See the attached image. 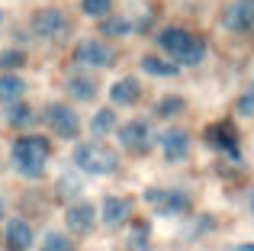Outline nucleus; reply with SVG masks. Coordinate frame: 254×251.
<instances>
[{
  "label": "nucleus",
  "mask_w": 254,
  "mask_h": 251,
  "mask_svg": "<svg viewBox=\"0 0 254 251\" xmlns=\"http://www.w3.org/2000/svg\"><path fill=\"white\" fill-rule=\"evenodd\" d=\"M68 94L74 97V100L87 103V100H93V94H97V81H93L90 74H74L68 81Z\"/></svg>",
  "instance_id": "2eb2a0df"
},
{
  "label": "nucleus",
  "mask_w": 254,
  "mask_h": 251,
  "mask_svg": "<svg viewBox=\"0 0 254 251\" xmlns=\"http://www.w3.org/2000/svg\"><path fill=\"white\" fill-rule=\"evenodd\" d=\"M254 23V0H232L222 13V26L229 32H242Z\"/></svg>",
  "instance_id": "0eeeda50"
},
{
  "label": "nucleus",
  "mask_w": 254,
  "mask_h": 251,
  "mask_svg": "<svg viewBox=\"0 0 254 251\" xmlns=\"http://www.w3.org/2000/svg\"><path fill=\"white\" fill-rule=\"evenodd\" d=\"M23 62H26L23 52H3L0 55V68H23Z\"/></svg>",
  "instance_id": "4be33fe9"
},
{
  "label": "nucleus",
  "mask_w": 254,
  "mask_h": 251,
  "mask_svg": "<svg viewBox=\"0 0 254 251\" xmlns=\"http://www.w3.org/2000/svg\"><path fill=\"white\" fill-rule=\"evenodd\" d=\"M49 151H52V145H49V138H42V135L19 138V142L13 145V161H16L19 174H26V177H42Z\"/></svg>",
  "instance_id": "f257e3e1"
},
{
  "label": "nucleus",
  "mask_w": 254,
  "mask_h": 251,
  "mask_svg": "<svg viewBox=\"0 0 254 251\" xmlns=\"http://www.w3.org/2000/svg\"><path fill=\"white\" fill-rule=\"evenodd\" d=\"M6 120H10V126H26V123H32V110L26 107L23 100H19V103H10V110H6Z\"/></svg>",
  "instance_id": "a211bd4d"
},
{
  "label": "nucleus",
  "mask_w": 254,
  "mask_h": 251,
  "mask_svg": "<svg viewBox=\"0 0 254 251\" xmlns=\"http://www.w3.org/2000/svg\"><path fill=\"white\" fill-rule=\"evenodd\" d=\"M119 142L126 145L129 151H145L151 145V126L142 123V120H132L119 129Z\"/></svg>",
  "instance_id": "6e6552de"
},
{
  "label": "nucleus",
  "mask_w": 254,
  "mask_h": 251,
  "mask_svg": "<svg viewBox=\"0 0 254 251\" xmlns=\"http://www.w3.org/2000/svg\"><path fill=\"white\" fill-rule=\"evenodd\" d=\"M0 16H3V13H0Z\"/></svg>",
  "instance_id": "bb28decb"
},
{
  "label": "nucleus",
  "mask_w": 254,
  "mask_h": 251,
  "mask_svg": "<svg viewBox=\"0 0 254 251\" xmlns=\"http://www.w3.org/2000/svg\"><path fill=\"white\" fill-rule=\"evenodd\" d=\"M158 145H161L164 158H171V161H180V158L190 151V135H187L184 129H168V132H161Z\"/></svg>",
  "instance_id": "9d476101"
},
{
  "label": "nucleus",
  "mask_w": 254,
  "mask_h": 251,
  "mask_svg": "<svg viewBox=\"0 0 254 251\" xmlns=\"http://www.w3.org/2000/svg\"><path fill=\"white\" fill-rule=\"evenodd\" d=\"M158 42H161L164 52H171V55L177 58V62H184V64H196L199 58H203V52H206V45L199 42V39H193L190 32L177 29V26H168V29H161Z\"/></svg>",
  "instance_id": "f03ea898"
},
{
  "label": "nucleus",
  "mask_w": 254,
  "mask_h": 251,
  "mask_svg": "<svg viewBox=\"0 0 254 251\" xmlns=\"http://www.w3.org/2000/svg\"><path fill=\"white\" fill-rule=\"evenodd\" d=\"M90 129L97 132V135H103V132H113L116 129V113L113 110H97V116H93V123H90Z\"/></svg>",
  "instance_id": "f3484780"
},
{
  "label": "nucleus",
  "mask_w": 254,
  "mask_h": 251,
  "mask_svg": "<svg viewBox=\"0 0 254 251\" xmlns=\"http://www.w3.org/2000/svg\"><path fill=\"white\" fill-rule=\"evenodd\" d=\"M132 213V203L126 196H106L103 200V222L106 226H119L126 222V216Z\"/></svg>",
  "instance_id": "f8f14e48"
},
{
  "label": "nucleus",
  "mask_w": 254,
  "mask_h": 251,
  "mask_svg": "<svg viewBox=\"0 0 254 251\" xmlns=\"http://www.w3.org/2000/svg\"><path fill=\"white\" fill-rule=\"evenodd\" d=\"M81 10L87 16H106L110 13V0H81Z\"/></svg>",
  "instance_id": "aec40b11"
},
{
  "label": "nucleus",
  "mask_w": 254,
  "mask_h": 251,
  "mask_svg": "<svg viewBox=\"0 0 254 251\" xmlns=\"http://www.w3.org/2000/svg\"><path fill=\"white\" fill-rule=\"evenodd\" d=\"M93 219H97V209H93L87 200L71 203L68 213H64V222H68L71 232H90V229H93Z\"/></svg>",
  "instance_id": "1a4fd4ad"
},
{
  "label": "nucleus",
  "mask_w": 254,
  "mask_h": 251,
  "mask_svg": "<svg viewBox=\"0 0 254 251\" xmlns=\"http://www.w3.org/2000/svg\"><path fill=\"white\" fill-rule=\"evenodd\" d=\"M74 58L87 68H103V64L113 62V49L106 42H97V39H84V42H77Z\"/></svg>",
  "instance_id": "39448f33"
},
{
  "label": "nucleus",
  "mask_w": 254,
  "mask_h": 251,
  "mask_svg": "<svg viewBox=\"0 0 254 251\" xmlns=\"http://www.w3.org/2000/svg\"><path fill=\"white\" fill-rule=\"evenodd\" d=\"M74 164L87 174H113L116 171V155L106 151L103 145H93V142H81L74 148Z\"/></svg>",
  "instance_id": "7ed1b4c3"
},
{
  "label": "nucleus",
  "mask_w": 254,
  "mask_h": 251,
  "mask_svg": "<svg viewBox=\"0 0 254 251\" xmlns=\"http://www.w3.org/2000/svg\"><path fill=\"white\" fill-rule=\"evenodd\" d=\"M251 213H254V196H251Z\"/></svg>",
  "instance_id": "a878e982"
},
{
  "label": "nucleus",
  "mask_w": 254,
  "mask_h": 251,
  "mask_svg": "<svg viewBox=\"0 0 254 251\" xmlns=\"http://www.w3.org/2000/svg\"><path fill=\"white\" fill-rule=\"evenodd\" d=\"M45 123H49L52 129H55V135H62V138L77 135V126H81L77 113L71 107H64V103H52V107L45 110Z\"/></svg>",
  "instance_id": "20e7f679"
},
{
  "label": "nucleus",
  "mask_w": 254,
  "mask_h": 251,
  "mask_svg": "<svg viewBox=\"0 0 254 251\" xmlns=\"http://www.w3.org/2000/svg\"><path fill=\"white\" fill-rule=\"evenodd\" d=\"M235 110H238L242 116H254V87H251V90H245V94L238 97Z\"/></svg>",
  "instance_id": "412c9836"
},
{
  "label": "nucleus",
  "mask_w": 254,
  "mask_h": 251,
  "mask_svg": "<svg viewBox=\"0 0 254 251\" xmlns=\"http://www.w3.org/2000/svg\"><path fill=\"white\" fill-rule=\"evenodd\" d=\"M3 209H6V203H3V196H0V216H3Z\"/></svg>",
  "instance_id": "393cba45"
},
{
  "label": "nucleus",
  "mask_w": 254,
  "mask_h": 251,
  "mask_svg": "<svg viewBox=\"0 0 254 251\" xmlns=\"http://www.w3.org/2000/svg\"><path fill=\"white\" fill-rule=\"evenodd\" d=\"M32 29L42 39H58V36L68 32V19H64L62 10H39L36 16H32Z\"/></svg>",
  "instance_id": "423d86ee"
},
{
  "label": "nucleus",
  "mask_w": 254,
  "mask_h": 251,
  "mask_svg": "<svg viewBox=\"0 0 254 251\" xmlns=\"http://www.w3.org/2000/svg\"><path fill=\"white\" fill-rule=\"evenodd\" d=\"M142 68L148 71V74H155V77H174L177 74V68H174L171 62H164V58H158V55H145Z\"/></svg>",
  "instance_id": "dca6fc26"
},
{
  "label": "nucleus",
  "mask_w": 254,
  "mask_h": 251,
  "mask_svg": "<svg viewBox=\"0 0 254 251\" xmlns=\"http://www.w3.org/2000/svg\"><path fill=\"white\" fill-rule=\"evenodd\" d=\"M42 251H74V245H71L68 235L49 232V235H45V242H42Z\"/></svg>",
  "instance_id": "6ab92c4d"
},
{
  "label": "nucleus",
  "mask_w": 254,
  "mask_h": 251,
  "mask_svg": "<svg viewBox=\"0 0 254 251\" xmlns=\"http://www.w3.org/2000/svg\"><path fill=\"white\" fill-rule=\"evenodd\" d=\"M110 100L116 103V107H129V103L138 100V81L135 77H123V81H116L110 87Z\"/></svg>",
  "instance_id": "4468645a"
},
{
  "label": "nucleus",
  "mask_w": 254,
  "mask_h": 251,
  "mask_svg": "<svg viewBox=\"0 0 254 251\" xmlns=\"http://www.w3.org/2000/svg\"><path fill=\"white\" fill-rule=\"evenodd\" d=\"M26 94V81L19 74H0V103H19Z\"/></svg>",
  "instance_id": "ddd939ff"
},
{
  "label": "nucleus",
  "mask_w": 254,
  "mask_h": 251,
  "mask_svg": "<svg viewBox=\"0 0 254 251\" xmlns=\"http://www.w3.org/2000/svg\"><path fill=\"white\" fill-rule=\"evenodd\" d=\"M3 239H6V248L10 251H29L32 248V226L26 219H10Z\"/></svg>",
  "instance_id": "9b49d317"
},
{
  "label": "nucleus",
  "mask_w": 254,
  "mask_h": 251,
  "mask_svg": "<svg viewBox=\"0 0 254 251\" xmlns=\"http://www.w3.org/2000/svg\"><path fill=\"white\" fill-rule=\"evenodd\" d=\"M103 32H110V36L129 32V23H126V19H106V23H103Z\"/></svg>",
  "instance_id": "5701e85b"
},
{
  "label": "nucleus",
  "mask_w": 254,
  "mask_h": 251,
  "mask_svg": "<svg viewBox=\"0 0 254 251\" xmlns=\"http://www.w3.org/2000/svg\"><path fill=\"white\" fill-rule=\"evenodd\" d=\"M177 110H184V100H177V97H168V100H161L158 103V113H177Z\"/></svg>",
  "instance_id": "b1692460"
}]
</instances>
